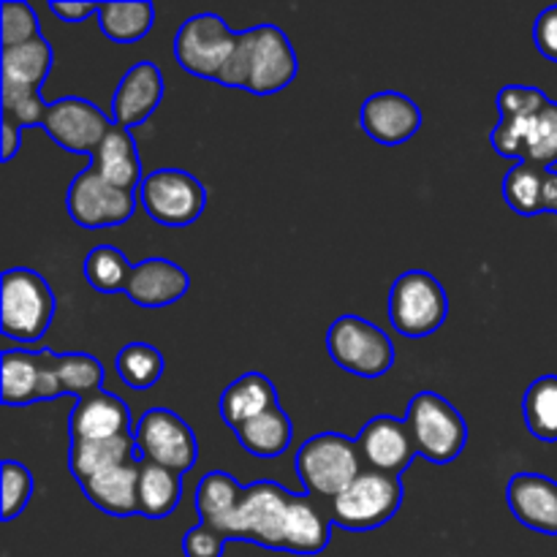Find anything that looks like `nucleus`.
<instances>
[{
  "label": "nucleus",
  "instance_id": "obj_11",
  "mask_svg": "<svg viewBox=\"0 0 557 557\" xmlns=\"http://www.w3.org/2000/svg\"><path fill=\"white\" fill-rule=\"evenodd\" d=\"M141 460L158 462L174 473H188L199 460V441L180 413L169 408H150L134 428Z\"/></svg>",
  "mask_w": 557,
  "mask_h": 557
},
{
  "label": "nucleus",
  "instance_id": "obj_14",
  "mask_svg": "<svg viewBox=\"0 0 557 557\" xmlns=\"http://www.w3.org/2000/svg\"><path fill=\"white\" fill-rule=\"evenodd\" d=\"M112 125V114L79 96L49 101L47 117H44V131L49 139L74 156H92Z\"/></svg>",
  "mask_w": 557,
  "mask_h": 557
},
{
  "label": "nucleus",
  "instance_id": "obj_19",
  "mask_svg": "<svg viewBox=\"0 0 557 557\" xmlns=\"http://www.w3.org/2000/svg\"><path fill=\"white\" fill-rule=\"evenodd\" d=\"M188 286L190 277L183 267L156 256L134 264L125 297L139 308H169L188 294Z\"/></svg>",
  "mask_w": 557,
  "mask_h": 557
},
{
  "label": "nucleus",
  "instance_id": "obj_24",
  "mask_svg": "<svg viewBox=\"0 0 557 557\" xmlns=\"http://www.w3.org/2000/svg\"><path fill=\"white\" fill-rule=\"evenodd\" d=\"M136 438L134 435H117V438L101 441H71L69 444V471L76 482H87L92 476L112 471L136 460Z\"/></svg>",
  "mask_w": 557,
  "mask_h": 557
},
{
  "label": "nucleus",
  "instance_id": "obj_2",
  "mask_svg": "<svg viewBox=\"0 0 557 557\" xmlns=\"http://www.w3.org/2000/svg\"><path fill=\"white\" fill-rule=\"evenodd\" d=\"M54 294L47 277L27 267H11L0 281V330L20 343H36L54 319Z\"/></svg>",
  "mask_w": 557,
  "mask_h": 557
},
{
  "label": "nucleus",
  "instance_id": "obj_10",
  "mask_svg": "<svg viewBox=\"0 0 557 557\" xmlns=\"http://www.w3.org/2000/svg\"><path fill=\"white\" fill-rule=\"evenodd\" d=\"M237 41L239 33H234L221 14L205 11V14L188 16L180 25L174 36V58L188 74L218 82L223 65L237 49Z\"/></svg>",
  "mask_w": 557,
  "mask_h": 557
},
{
  "label": "nucleus",
  "instance_id": "obj_28",
  "mask_svg": "<svg viewBox=\"0 0 557 557\" xmlns=\"http://www.w3.org/2000/svg\"><path fill=\"white\" fill-rule=\"evenodd\" d=\"M180 498H183V476L139 457V515L163 520L177 509Z\"/></svg>",
  "mask_w": 557,
  "mask_h": 557
},
{
  "label": "nucleus",
  "instance_id": "obj_18",
  "mask_svg": "<svg viewBox=\"0 0 557 557\" xmlns=\"http://www.w3.org/2000/svg\"><path fill=\"white\" fill-rule=\"evenodd\" d=\"M506 500L517 522L544 536H557V482L544 473H515Z\"/></svg>",
  "mask_w": 557,
  "mask_h": 557
},
{
  "label": "nucleus",
  "instance_id": "obj_16",
  "mask_svg": "<svg viewBox=\"0 0 557 557\" xmlns=\"http://www.w3.org/2000/svg\"><path fill=\"white\" fill-rule=\"evenodd\" d=\"M359 123L364 134L379 145H406L422 128V109L406 92L381 90L364 98L359 109Z\"/></svg>",
  "mask_w": 557,
  "mask_h": 557
},
{
  "label": "nucleus",
  "instance_id": "obj_4",
  "mask_svg": "<svg viewBox=\"0 0 557 557\" xmlns=\"http://www.w3.org/2000/svg\"><path fill=\"white\" fill-rule=\"evenodd\" d=\"M406 428L417 457L433 466H449L468 444V424L462 413L438 392H419L406 408Z\"/></svg>",
  "mask_w": 557,
  "mask_h": 557
},
{
  "label": "nucleus",
  "instance_id": "obj_30",
  "mask_svg": "<svg viewBox=\"0 0 557 557\" xmlns=\"http://www.w3.org/2000/svg\"><path fill=\"white\" fill-rule=\"evenodd\" d=\"M522 417L533 438L557 444V375H542L522 397Z\"/></svg>",
  "mask_w": 557,
  "mask_h": 557
},
{
  "label": "nucleus",
  "instance_id": "obj_3",
  "mask_svg": "<svg viewBox=\"0 0 557 557\" xmlns=\"http://www.w3.org/2000/svg\"><path fill=\"white\" fill-rule=\"evenodd\" d=\"M297 476L305 493L321 504L335 500L359 473L364 471L357 441L343 433H319L305 441L297 451Z\"/></svg>",
  "mask_w": 557,
  "mask_h": 557
},
{
  "label": "nucleus",
  "instance_id": "obj_41",
  "mask_svg": "<svg viewBox=\"0 0 557 557\" xmlns=\"http://www.w3.org/2000/svg\"><path fill=\"white\" fill-rule=\"evenodd\" d=\"M226 542L228 539L223 536L221 531L199 522V525H194L183 536V555L185 557H223V553H226Z\"/></svg>",
  "mask_w": 557,
  "mask_h": 557
},
{
  "label": "nucleus",
  "instance_id": "obj_34",
  "mask_svg": "<svg viewBox=\"0 0 557 557\" xmlns=\"http://www.w3.org/2000/svg\"><path fill=\"white\" fill-rule=\"evenodd\" d=\"M58 381L63 395L85 400L96 392H103V364L92 354H58Z\"/></svg>",
  "mask_w": 557,
  "mask_h": 557
},
{
  "label": "nucleus",
  "instance_id": "obj_20",
  "mask_svg": "<svg viewBox=\"0 0 557 557\" xmlns=\"http://www.w3.org/2000/svg\"><path fill=\"white\" fill-rule=\"evenodd\" d=\"M90 166L107 180L109 185H114L117 190L125 194L139 196L141 183H145V169H141L139 147H136L134 134L123 125H112L107 131V136L101 139V145L96 147V152L90 156Z\"/></svg>",
  "mask_w": 557,
  "mask_h": 557
},
{
  "label": "nucleus",
  "instance_id": "obj_29",
  "mask_svg": "<svg viewBox=\"0 0 557 557\" xmlns=\"http://www.w3.org/2000/svg\"><path fill=\"white\" fill-rule=\"evenodd\" d=\"M98 25L107 38L117 44H134L150 33L156 22V5L147 0L131 3H98Z\"/></svg>",
  "mask_w": 557,
  "mask_h": 557
},
{
  "label": "nucleus",
  "instance_id": "obj_12",
  "mask_svg": "<svg viewBox=\"0 0 557 557\" xmlns=\"http://www.w3.org/2000/svg\"><path fill=\"white\" fill-rule=\"evenodd\" d=\"M3 406H33L63 397L58 381V354L49 348H5L0 357Z\"/></svg>",
  "mask_w": 557,
  "mask_h": 557
},
{
  "label": "nucleus",
  "instance_id": "obj_31",
  "mask_svg": "<svg viewBox=\"0 0 557 557\" xmlns=\"http://www.w3.org/2000/svg\"><path fill=\"white\" fill-rule=\"evenodd\" d=\"M544 180L547 169L531 161H517L504 177V199L520 215L544 212Z\"/></svg>",
  "mask_w": 557,
  "mask_h": 557
},
{
  "label": "nucleus",
  "instance_id": "obj_1",
  "mask_svg": "<svg viewBox=\"0 0 557 557\" xmlns=\"http://www.w3.org/2000/svg\"><path fill=\"white\" fill-rule=\"evenodd\" d=\"M299 60L292 38L277 25H256L239 33L237 49L223 65L218 85L275 96L297 79Z\"/></svg>",
  "mask_w": 557,
  "mask_h": 557
},
{
  "label": "nucleus",
  "instance_id": "obj_13",
  "mask_svg": "<svg viewBox=\"0 0 557 557\" xmlns=\"http://www.w3.org/2000/svg\"><path fill=\"white\" fill-rule=\"evenodd\" d=\"M136 194H125L109 185L96 169L87 163L69 185L65 210L71 221L82 228H114L131 221L136 212Z\"/></svg>",
  "mask_w": 557,
  "mask_h": 557
},
{
  "label": "nucleus",
  "instance_id": "obj_6",
  "mask_svg": "<svg viewBox=\"0 0 557 557\" xmlns=\"http://www.w3.org/2000/svg\"><path fill=\"white\" fill-rule=\"evenodd\" d=\"M449 297L428 270H408L389 288V321L403 337H430L446 324Z\"/></svg>",
  "mask_w": 557,
  "mask_h": 557
},
{
  "label": "nucleus",
  "instance_id": "obj_44",
  "mask_svg": "<svg viewBox=\"0 0 557 557\" xmlns=\"http://www.w3.org/2000/svg\"><path fill=\"white\" fill-rule=\"evenodd\" d=\"M0 139H3V152H0V161L9 163L22 145L20 128H16L14 123H9V120H0Z\"/></svg>",
  "mask_w": 557,
  "mask_h": 557
},
{
  "label": "nucleus",
  "instance_id": "obj_32",
  "mask_svg": "<svg viewBox=\"0 0 557 557\" xmlns=\"http://www.w3.org/2000/svg\"><path fill=\"white\" fill-rule=\"evenodd\" d=\"M131 270H134V264L128 261V256L114 245H98L87 253L85 264H82L87 283L101 294H125Z\"/></svg>",
  "mask_w": 557,
  "mask_h": 557
},
{
  "label": "nucleus",
  "instance_id": "obj_39",
  "mask_svg": "<svg viewBox=\"0 0 557 557\" xmlns=\"http://www.w3.org/2000/svg\"><path fill=\"white\" fill-rule=\"evenodd\" d=\"M495 103H498L500 120H528L536 117L547 107L549 98L542 90H536V87L509 85L495 96Z\"/></svg>",
  "mask_w": 557,
  "mask_h": 557
},
{
  "label": "nucleus",
  "instance_id": "obj_36",
  "mask_svg": "<svg viewBox=\"0 0 557 557\" xmlns=\"http://www.w3.org/2000/svg\"><path fill=\"white\" fill-rule=\"evenodd\" d=\"M522 161L539 163V166L544 169L557 163V103L549 101L547 107L533 117Z\"/></svg>",
  "mask_w": 557,
  "mask_h": 557
},
{
  "label": "nucleus",
  "instance_id": "obj_26",
  "mask_svg": "<svg viewBox=\"0 0 557 557\" xmlns=\"http://www.w3.org/2000/svg\"><path fill=\"white\" fill-rule=\"evenodd\" d=\"M245 487L226 471H210L201 476L199 487H196V515L199 522L215 528L226 536V528L232 522L234 511H237L239 500H243Z\"/></svg>",
  "mask_w": 557,
  "mask_h": 557
},
{
  "label": "nucleus",
  "instance_id": "obj_21",
  "mask_svg": "<svg viewBox=\"0 0 557 557\" xmlns=\"http://www.w3.org/2000/svg\"><path fill=\"white\" fill-rule=\"evenodd\" d=\"M71 441H101L131 435V411L112 392H96V395L76 400L69 417Z\"/></svg>",
  "mask_w": 557,
  "mask_h": 557
},
{
  "label": "nucleus",
  "instance_id": "obj_22",
  "mask_svg": "<svg viewBox=\"0 0 557 557\" xmlns=\"http://www.w3.org/2000/svg\"><path fill=\"white\" fill-rule=\"evenodd\" d=\"M96 509L112 517L139 515V457L79 484Z\"/></svg>",
  "mask_w": 557,
  "mask_h": 557
},
{
  "label": "nucleus",
  "instance_id": "obj_45",
  "mask_svg": "<svg viewBox=\"0 0 557 557\" xmlns=\"http://www.w3.org/2000/svg\"><path fill=\"white\" fill-rule=\"evenodd\" d=\"M544 212H555L557 215V172L547 169V180H544Z\"/></svg>",
  "mask_w": 557,
  "mask_h": 557
},
{
  "label": "nucleus",
  "instance_id": "obj_25",
  "mask_svg": "<svg viewBox=\"0 0 557 557\" xmlns=\"http://www.w3.org/2000/svg\"><path fill=\"white\" fill-rule=\"evenodd\" d=\"M54 54L52 44L44 36L20 47H3V65H0V85L3 87H27L41 90L52 71Z\"/></svg>",
  "mask_w": 557,
  "mask_h": 557
},
{
  "label": "nucleus",
  "instance_id": "obj_40",
  "mask_svg": "<svg viewBox=\"0 0 557 557\" xmlns=\"http://www.w3.org/2000/svg\"><path fill=\"white\" fill-rule=\"evenodd\" d=\"M533 117L528 120H498V125L493 128V147L498 156L506 158H517L522 161V152H525L528 145V134H531Z\"/></svg>",
  "mask_w": 557,
  "mask_h": 557
},
{
  "label": "nucleus",
  "instance_id": "obj_38",
  "mask_svg": "<svg viewBox=\"0 0 557 557\" xmlns=\"http://www.w3.org/2000/svg\"><path fill=\"white\" fill-rule=\"evenodd\" d=\"M0 484H3V522H11L30 504L36 482H33V473L22 462L3 460V466H0Z\"/></svg>",
  "mask_w": 557,
  "mask_h": 557
},
{
  "label": "nucleus",
  "instance_id": "obj_27",
  "mask_svg": "<svg viewBox=\"0 0 557 557\" xmlns=\"http://www.w3.org/2000/svg\"><path fill=\"white\" fill-rule=\"evenodd\" d=\"M234 435L248 455L259 457V460H275L292 446L294 424L288 413L283 411V406H275L261 417L250 419L239 430H234Z\"/></svg>",
  "mask_w": 557,
  "mask_h": 557
},
{
  "label": "nucleus",
  "instance_id": "obj_23",
  "mask_svg": "<svg viewBox=\"0 0 557 557\" xmlns=\"http://www.w3.org/2000/svg\"><path fill=\"white\" fill-rule=\"evenodd\" d=\"M281 406L277 403L275 384L261 373H245L234 379L221 395V419L232 430H239L250 419L261 417L270 408Z\"/></svg>",
  "mask_w": 557,
  "mask_h": 557
},
{
  "label": "nucleus",
  "instance_id": "obj_15",
  "mask_svg": "<svg viewBox=\"0 0 557 557\" xmlns=\"http://www.w3.org/2000/svg\"><path fill=\"white\" fill-rule=\"evenodd\" d=\"M354 441H357L362 466L368 471L386 473V476H403L417 457V446L408 433L406 419L373 417Z\"/></svg>",
  "mask_w": 557,
  "mask_h": 557
},
{
  "label": "nucleus",
  "instance_id": "obj_33",
  "mask_svg": "<svg viewBox=\"0 0 557 557\" xmlns=\"http://www.w3.org/2000/svg\"><path fill=\"white\" fill-rule=\"evenodd\" d=\"M114 368H117L120 381L125 386L145 392L161 381L166 362H163V354L150 343H128V346L120 348Z\"/></svg>",
  "mask_w": 557,
  "mask_h": 557
},
{
  "label": "nucleus",
  "instance_id": "obj_17",
  "mask_svg": "<svg viewBox=\"0 0 557 557\" xmlns=\"http://www.w3.org/2000/svg\"><path fill=\"white\" fill-rule=\"evenodd\" d=\"M163 74L150 60H139L131 65L117 82V90L112 98V123L123 128H136L145 123L163 101Z\"/></svg>",
  "mask_w": 557,
  "mask_h": 557
},
{
  "label": "nucleus",
  "instance_id": "obj_5",
  "mask_svg": "<svg viewBox=\"0 0 557 557\" xmlns=\"http://www.w3.org/2000/svg\"><path fill=\"white\" fill-rule=\"evenodd\" d=\"M403 498H406V487L400 476H386V473L364 468L335 500L326 504V509L337 528L364 533L386 525L400 511Z\"/></svg>",
  "mask_w": 557,
  "mask_h": 557
},
{
  "label": "nucleus",
  "instance_id": "obj_8",
  "mask_svg": "<svg viewBox=\"0 0 557 557\" xmlns=\"http://www.w3.org/2000/svg\"><path fill=\"white\" fill-rule=\"evenodd\" d=\"M294 493L275 482L248 484L226 528V539H243L256 547L277 549L286 544V522Z\"/></svg>",
  "mask_w": 557,
  "mask_h": 557
},
{
  "label": "nucleus",
  "instance_id": "obj_37",
  "mask_svg": "<svg viewBox=\"0 0 557 557\" xmlns=\"http://www.w3.org/2000/svg\"><path fill=\"white\" fill-rule=\"evenodd\" d=\"M41 36L38 30V14L25 0H3L0 3V38L3 47H20Z\"/></svg>",
  "mask_w": 557,
  "mask_h": 557
},
{
  "label": "nucleus",
  "instance_id": "obj_35",
  "mask_svg": "<svg viewBox=\"0 0 557 557\" xmlns=\"http://www.w3.org/2000/svg\"><path fill=\"white\" fill-rule=\"evenodd\" d=\"M0 120H9L16 128H33L44 125L49 103L41 98V90H27V87H3L0 85Z\"/></svg>",
  "mask_w": 557,
  "mask_h": 557
},
{
  "label": "nucleus",
  "instance_id": "obj_7",
  "mask_svg": "<svg viewBox=\"0 0 557 557\" xmlns=\"http://www.w3.org/2000/svg\"><path fill=\"white\" fill-rule=\"evenodd\" d=\"M332 362L359 379H381L395 368V346L389 335L362 315H341L326 332Z\"/></svg>",
  "mask_w": 557,
  "mask_h": 557
},
{
  "label": "nucleus",
  "instance_id": "obj_42",
  "mask_svg": "<svg viewBox=\"0 0 557 557\" xmlns=\"http://www.w3.org/2000/svg\"><path fill=\"white\" fill-rule=\"evenodd\" d=\"M533 44L547 60L557 63V5H549L536 16L533 25Z\"/></svg>",
  "mask_w": 557,
  "mask_h": 557
},
{
  "label": "nucleus",
  "instance_id": "obj_9",
  "mask_svg": "<svg viewBox=\"0 0 557 557\" xmlns=\"http://www.w3.org/2000/svg\"><path fill=\"white\" fill-rule=\"evenodd\" d=\"M139 201L156 223L183 228L205 215L207 188L185 169L163 166L147 174L139 188Z\"/></svg>",
  "mask_w": 557,
  "mask_h": 557
},
{
  "label": "nucleus",
  "instance_id": "obj_43",
  "mask_svg": "<svg viewBox=\"0 0 557 557\" xmlns=\"http://www.w3.org/2000/svg\"><path fill=\"white\" fill-rule=\"evenodd\" d=\"M49 11L60 22H82L90 14H98V3H71V0H49Z\"/></svg>",
  "mask_w": 557,
  "mask_h": 557
}]
</instances>
